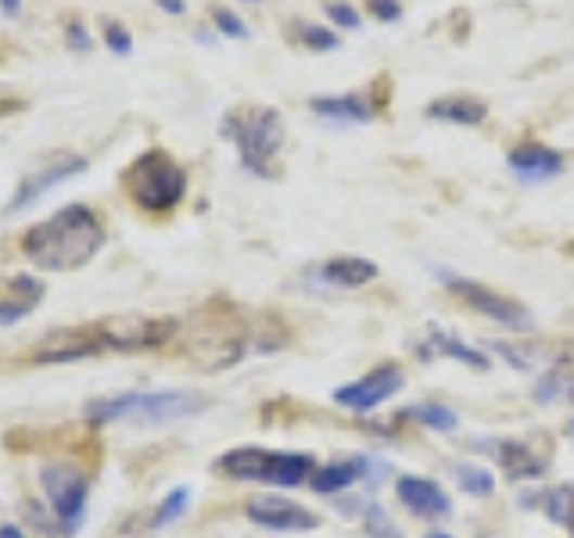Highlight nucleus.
<instances>
[{
	"label": "nucleus",
	"instance_id": "nucleus-23",
	"mask_svg": "<svg viewBox=\"0 0 574 538\" xmlns=\"http://www.w3.org/2000/svg\"><path fill=\"white\" fill-rule=\"evenodd\" d=\"M456 477H460L463 492L467 496H477V499L492 496V488H496V477H492L488 471H482V466H474V463H460V466H456Z\"/></svg>",
	"mask_w": 574,
	"mask_h": 538
},
{
	"label": "nucleus",
	"instance_id": "nucleus-5",
	"mask_svg": "<svg viewBox=\"0 0 574 538\" xmlns=\"http://www.w3.org/2000/svg\"><path fill=\"white\" fill-rule=\"evenodd\" d=\"M208 409V399L194 392H130L101 399L87 406V420L93 427L119 424V420H137V424H173V420L197 417Z\"/></svg>",
	"mask_w": 574,
	"mask_h": 538
},
{
	"label": "nucleus",
	"instance_id": "nucleus-25",
	"mask_svg": "<svg viewBox=\"0 0 574 538\" xmlns=\"http://www.w3.org/2000/svg\"><path fill=\"white\" fill-rule=\"evenodd\" d=\"M187 502H191V492H187V488H173V492L162 499V507H158L155 517H151V524H155V528H169L173 521L183 517Z\"/></svg>",
	"mask_w": 574,
	"mask_h": 538
},
{
	"label": "nucleus",
	"instance_id": "nucleus-30",
	"mask_svg": "<svg viewBox=\"0 0 574 538\" xmlns=\"http://www.w3.org/2000/svg\"><path fill=\"white\" fill-rule=\"evenodd\" d=\"M327 11V18L337 22V26H345V29H356L359 26V11L353 4H342V0H331V4L323 8Z\"/></svg>",
	"mask_w": 574,
	"mask_h": 538
},
{
	"label": "nucleus",
	"instance_id": "nucleus-1",
	"mask_svg": "<svg viewBox=\"0 0 574 538\" xmlns=\"http://www.w3.org/2000/svg\"><path fill=\"white\" fill-rule=\"evenodd\" d=\"M177 334L173 320H151V316H104V320L65 326L47 334L37 348H29V362H76L101 353H144V348L166 345Z\"/></svg>",
	"mask_w": 574,
	"mask_h": 538
},
{
	"label": "nucleus",
	"instance_id": "nucleus-7",
	"mask_svg": "<svg viewBox=\"0 0 574 538\" xmlns=\"http://www.w3.org/2000/svg\"><path fill=\"white\" fill-rule=\"evenodd\" d=\"M43 496L51 502L58 524L65 535H76L79 524L87 517V499H90V482L84 471H76L73 463H43L40 471Z\"/></svg>",
	"mask_w": 574,
	"mask_h": 538
},
{
	"label": "nucleus",
	"instance_id": "nucleus-22",
	"mask_svg": "<svg viewBox=\"0 0 574 538\" xmlns=\"http://www.w3.org/2000/svg\"><path fill=\"white\" fill-rule=\"evenodd\" d=\"M546 513H549V521L564 524V528L574 535V488L571 485L553 488V492L546 496Z\"/></svg>",
	"mask_w": 574,
	"mask_h": 538
},
{
	"label": "nucleus",
	"instance_id": "nucleus-14",
	"mask_svg": "<svg viewBox=\"0 0 574 538\" xmlns=\"http://www.w3.org/2000/svg\"><path fill=\"white\" fill-rule=\"evenodd\" d=\"M510 169L518 172L521 180H549L564 169V155L538 144V140H524V144L510 151Z\"/></svg>",
	"mask_w": 574,
	"mask_h": 538
},
{
	"label": "nucleus",
	"instance_id": "nucleus-29",
	"mask_svg": "<svg viewBox=\"0 0 574 538\" xmlns=\"http://www.w3.org/2000/svg\"><path fill=\"white\" fill-rule=\"evenodd\" d=\"M367 531L378 535V538H398V528H395L392 517L381 507H370L367 510Z\"/></svg>",
	"mask_w": 574,
	"mask_h": 538
},
{
	"label": "nucleus",
	"instance_id": "nucleus-4",
	"mask_svg": "<svg viewBox=\"0 0 574 538\" xmlns=\"http://www.w3.org/2000/svg\"><path fill=\"white\" fill-rule=\"evenodd\" d=\"M123 194L148 216H169L187 194V172L169 151L151 148L123 172Z\"/></svg>",
	"mask_w": 574,
	"mask_h": 538
},
{
	"label": "nucleus",
	"instance_id": "nucleus-35",
	"mask_svg": "<svg viewBox=\"0 0 574 538\" xmlns=\"http://www.w3.org/2000/svg\"><path fill=\"white\" fill-rule=\"evenodd\" d=\"M22 108V101H0V115H8V112H18Z\"/></svg>",
	"mask_w": 574,
	"mask_h": 538
},
{
	"label": "nucleus",
	"instance_id": "nucleus-24",
	"mask_svg": "<svg viewBox=\"0 0 574 538\" xmlns=\"http://www.w3.org/2000/svg\"><path fill=\"white\" fill-rule=\"evenodd\" d=\"M295 37L309 47V51H337V33L331 29H323V26H312V22H295Z\"/></svg>",
	"mask_w": 574,
	"mask_h": 538
},
{
	"label": "nucleus",
	"instance_id": "nucleus-36",
	"mask_svg": "<svg viewBox=\"0 0 574 538\" xmlns=\"http://www.w3.org/2000/svg\"><path fill=\"white\" fill-rule=\"evenodd\" d=\"M424 538H452V535H445V531H431V535H424Z\"/></svg>",
	"mask_w": 574,
	"mask_h": 538
},
{
	"label": "nucleus",
	"instance_id": "nucleus-19",
	"mask_svg": "<svg viewBox=\"0 0 574 538\" xmlns=\"http://www.w3.org/2000/svg\"><path fill=\"white\" fill-rule=\"evenodd\" d=\"M496 456H499V466H502V474H510V477H538V474H546V456H535L528 441H499L496 446Z\"/></svg>",
	"mask_w": 574,
	"mask_h": 538
},
{
	"label": "nucleus",
	"instance_id": "nucleus-13",
	"mask_svg": "<svg viewBox=\"0 0 574 538\" xmlns=\"http://www.w3.org/2000/svg\"><path fill=\"white\" fill-rule=\"evenodd\" d=\"M47 287L43 280L29 277V273H15L8 280H0V326H15L18 320L37 312L43 302Z\"/></svg>",
	"mask_w": 574,
	"mask_h": 538
},
{
	"label": "nucleus",
	"instance_id": "nucleus-28",
	"mask_svg": "<svg viewBox=\"0 0 574 538\" xmlns=\"http://www.w3.org/2000/svg\"><path fill=\"white\" fill-rule=\"evenodd\" d=\"M62 37H65L68 51H76V54H87L93 47V37H90V29H87L84 18H68L65 29H62Z\"/></svg>",
	"mask_w": 574,
	"mask_h": 538
},
{
	"label": "nucleus",
	"instance_id": "nucleus-16",
	"mask_svg": "<svg viewBox=\"0 0 574 538\" xmlns=\"http://www.w3.org/2000/svg\"><path fill=\"white\" fill-rule=\"evenodd\" d=\"M428 119L456 123V126H482L488 119V104L471 93H452V98H438L428 104Z\"/></svg>",
	"mask_w": 574,
	"mask_h": 538
},
{
	"label": "nucleus",
	"instance_id": "nucleus-6",
	"mask_svg": "<svg viewBox=\"0 0 574 538\" xmlns=\"http://www.w3.org/2000/svg\"><path fill=\"white\" fill-rule=\"evenodd\" d=\"M216 471L230 482H259L277 488H298L312 482L316 460L309 452H273V449H230L216 460Z\"/></svg>",
	"mask_w": 574,
	"mask_h": 538
},
{
	"label": "nucleus",
	"instance_id": "nucleus-27",
	"mask_svg": "<svg viewBox=\"0 0 574 538\" xmlns=\"http://www.w3.org/2000/svg\"><path fill=\"white\" fill-rule=\"evenodd\" d=\"M208 15H213V26L222 33V37H230V40H248V37H252V29L244 26V18H238V15H233L230 8L216 4L213 11H208Z\"/></svg>",
	"mask_w": 574,
	"mask_h": 538
},
{
	"label": "nucleus",
	"instance_id": "nucleus-12",
	"mask_svg": "<svg viewBox=\"0 0 574 538\" xmlns=\"http://www.w3.org/2000/svg\"><path fill=\"white\" fill-rule=\"evenodd\" d=\"M395 496L406 510H413L417 517H424V521H438V517H449L452 513V502H449V496H445V488L438 482H431V477L403 474L395 482Z\"/></svg>",
	"mask_w": 574,
	"mask_h": 538
},
{
	"label": "nucleus",
	"instance_id": "nucleus-3",
	"mask_svg": "<svg viewBox=\"0 0 574 538\" xmlns=\"http://www.w3.org/2000/svg\"><path fill=\"white\" fill-rule=\"evenodd\" d=\"M219 133L238 144L241 166L255 172V177H277V155L284 148V119L277 108H263V104H241L222 115Z\"/></svg>",
	"mask_w": 574,
	"mask_h": 538
},
{
	"label": "nucleus",
	"instance_id": "nucleus-2",
	"mask_svg": "<svg viewBox=\"0 0 574 538\" xmlns=\"http://www.w3.org/2000/svg\"><path fill=\"white\" fill-rule=\"evenodd\" d=\"M104 223L90 205L73 202L22 233V255L47 273H76L104 248Z\"/></svg>",
	"mask_w": 574,
	"mask_h": 538
},
{
	"label": "nucleus",
	"instance_id": "nucleus-20",
	"mask_svg": "<svg viewBox=\"0 0 574 538\" xmlns=\"http://www.w3.org/2000/svg\"><path fill=\"white\" fill-rule=\"evenodd\" d=\"M424 356H438V359H456L463 362V367H474V370H488V356L477 353L467 342H460L456 334H445V331H435L428 337L424 345Z\"/></svg>",
	"mask_w": 574,
	"mask_h": 538
},
{
	"label": "nucleus",
	"instance_id": "nucleus-21",
	"mask_svg": "<svg viewBox=\"0 0 574 538\" xmlns=\"http://www.w3.org/2000/svg\"><path fill=\"white\" fill-rule=\"evenodd\" d=\"M406 417L417 420V424H424L428 431H442V435H452L456 424H460L452 409L449 406H438V402H420L413 409H406Z\"/></svg>",
	"mask_w": 574,
	"mask_h": 538
},
{
	"label": "nucleus",
	"instance_id": "nucleus-8",
	"mask_svg": "<svg viewBox=\"0 0 574 538\" xmlns=\"http://www.w3.org/2000/svg\"><path fill=\"white\" fill-rule=\"evenodd\" d=\"M445 287H449V295H456L460 302H467V309L488 316V320H496L502 326H510V331H524V326L532 323L528 309L521 306V302H513L507 295H499V291H492L485 284H477V280H467V277H445L442 280Z\"/></svg>",
	"mask_w": 574,
	"mask_h": 538
},
{
	"label": "nucleus",
	"instance_id": "nucleus-26",
	"mask_svg": "<svg viewBox=\"0 0 574 538\" xmlns=\"http://www.w3.org/2000/svg\"><path fill=\"white\" fill-rule=\"evenodd\" d=\"M101 33H104V43H109L112 54H119V57H130V54H133V33L126 29L123 22L104 18V22H101Z\"/></svg>",
	"mask_w": 574,
	"mask_h": 538
},
{
	"label": "nucleus",
	"instance_id": "nucleus-32",
	"mask_svg": "<svg viewBox=\"0 0 574 538\" xmlns=\"http://www.w3.org/2000/svg\"><path fill=\"white\" fill-rule=\"evenodd\" d=\"M155 8H162L166 15H183V11H187L183 0H155Z\"/></svg>",
	"mask_w": 574,
	"mask_h": 538
},
{
	"label": "nucleus",
	"instance_id": "nucleus-10",
	"mask_svg": "<svg viewBox=\"0 0 574 538\" xmlns=\"http://www.w3.org/2000/svg\"><path fill=\"white\" fill-rule=\"evenodd\" d=\"M87 166H90V162L84 155H65V151H62V155H51L43 166H37L26 180L15 187V197L8 202V216L26 213L29 205H37L40 197L47 191H54L58 183H65V180L79 177V172H87Z\"/></svg>",
	"mask_w": 574,
	"mask_h": 538
},
{
	"label": "nucleus",
	"instance_id": "nucleus-18",
	"mask_svg": "<svg viewBox=\"0 0 574 538\" xmlns=\"http://www.w3.org/2000/svg\"><path fill=\"white\" fill-rule=\"evenodd\" d=\"M312 112L337 123H370L373 104L362 93H337V98H312Z\"/></svg>",
	"mask_w": 574,
	"mask_h": 538
},
{
	"label": "nucleus",
	"instance_id": "nucleus-31",
	"mask_svg": "<svg viewBox=\"0 0 574 538\" xmlns=\"http://www.w3.org/2000/svg\"><path fill=\"white\" fill-rule=\"evenodd\" d=\"M367 8H370V15L381 18V22H398V18H403V4H398V0H367Z\"/></svg>",
	"mask_w": 574,
	"mask_h": 538
},
{
	"label": "nucleus",
	"instance_id": "nucleus-17",
	"mask_svg": "<svg viewBox=\"0 0 574 538\" xmlns=\"http://www.w3.org/2000/svg\"><path fill=\"white\" fill-rule=\"evenodd\" d=\"M362 477H367V460H334L312 474L309 488L320 496H337L345 488H353L356 482H362Z\"/></svg>",
	"mask_w": 574,
	"mask_h": 538
},
{
	"label": "nucleus",
	"instance_id": "nucleus-33",
	"mask_svg": "<svg viewBox=\"0 0 574 538\" xmlns=\"http://www.w3.org/2000/svg\"><path fill=\"white\" fill-rule=\"evenodd\" d=\"M0 15L18 18L22 15V0H0Z\"/></svg>",
	"mask_w": 574,
	"mask_h": 538
},
{
	"label": "nucleus",
	"instance_id": "nucleus-11",
	"mask_svg": "<svg viewBox=\"0 0 574 538\" xmlns=\"http://www.w3.org/2000/svg\"><path fill=\"white\" fill-rule=\"evenodd\" d=\"M244 517L252 524H259L266 531H316L320 528V517L302 507V502H291V499H280V496H259L252 499L248 507H244Z\"/></svg>",
	"mask_w": 574,
	"mask_h": 538
},
{
	"label": "nucleus",
	"instance_id": "nucleus-34",
	"mask_svg": "<svg viewBox=\"0 0 574 538\" xmlns=\"http://www.w3.org/2000/svg\"><path fill=\"white\" fill-rule=\"evenodd\" d=\"M0 538H26V535H22V528H15V524H4V528H0Z\"/></svg>",
	"mask_w": 574,
	"mask_h": 538
},
{
	"label": "nucleus",
	"instance_id": "nucleus-37",
	"mask_svg": "<svg viewBox=\"0 0 574 538\" xmlns=\"http://www.w3.org/2000/svg\"><path fill=\"white\" fill-rule=\"evenodd\" d=\"M248 4H259V0H248Z\"/></svg>",
	"mask_w": 574,
	"mask_h": 538
},
{
	"label": "nucleus",
	"instance_id": "nucleus-9",
	"mask_svg": "<svg viewBox=\"0 0 574 538\" xmlns=\"http://www.w3.org/2000/svg\"><path fill=\"white\" fill-rule=\"evenodd\" d=\"M406 384V373L398 362H381V367H373L370 373H362L359 381L353 384H342V388L334 392V402L353 409V413H370V409H378L381 402H388L392 395L403 392Z\"/></svg>",
	"mask_w": 574,
	"mask_h": 538
},
{
	"label": "nucleus",
	"instance_id": "nucleus-15",
	"mask_svg": "<svg viewBox=\"0 0 574 538\" xmlns=\"http://www.w3.org/2000/svg\"><path fill=\"white\" fill-rule=\"evenodd\" d=\"M316 277L331 287H367L370 280H378V266L370 259H359V255H337V259H327L323 266H316Z\"/></svg>",
	"mask_w": 574,
	"mask_h": 538
}]
</instances>
